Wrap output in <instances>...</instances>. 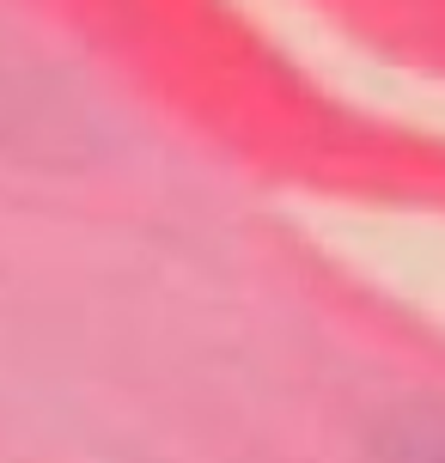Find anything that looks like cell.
<instances>
[{
  "label": "cell",
  "mask_w": 445,
  "mask_h": 463,
  "mask_svg": "<svg viewBox=\"0 0 445 463\" xmlns=\"http://www.w3.org/2000/svg\"><path fill=\"white\" fill-rule=\"evenodd\" d=\"M378 463H445V402H397L373 427Z\"/></svg>",
  "instance_id": "cell-1"
}]
</instances>
